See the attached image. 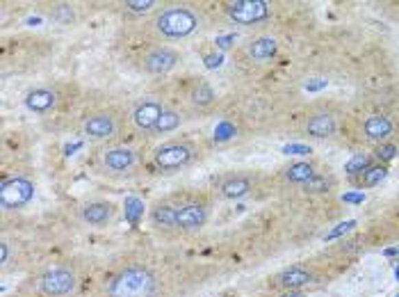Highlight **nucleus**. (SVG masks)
I'll list each match as a JSON object with an SVG mask.
<instances>
[{
  "instance_id": "e433bc0d",
  "label": "nucleus",
  "mask_w": 399,
  "mask_h": 297,
  "mask_svg": "<svg viewBox=\"0 0 399 297\" xmlns=\"http://www.w3.org/2000/svg\"><path fill=\"white\" fill-rule=\"evenodd\" d=\"M395 297H399V295H395Z\"/></svg>"
},
{
  "instance_id": "4468645a",
  "label": "nucleus",
  "mask_w": 399,
  "mask_h": 297,
  "mask_svg": "<svg viewBox=\"0 0 399 297\" xmlns=\"http://www.w3.org/2000/svg\"><path fill=\"white\" fill-rule=\"evenodd\" d=\"M335 128H338V121H335V117L331 112H326V110H319V112H313L311 117L306 119V126L304 130L308 135L317 137V140H324V137H331L335 133Z\"/></svg>"
},
{
  "instance_id": "c9c22d12",
  "label": "nucleus",
  "mask_w": 399,
  "mask_h": 297,
  "mask_svg": "<svg viewBox=\"0 0 399 297\" xmlns=\"http://www.w3.org/2000/svg\"><path fill=\"white\" fill-rule=\"evenodd\" d=\"M290 297H299V295H290Z\"/></svg>"
},
{
  "instance_id": "4be33fe9",
  "label": "nucleus",
  "mask_w": 399,
  "mask_h": 297,
  "mask_svg": "<svg viewBox=\"0 0 399 297\" xmlns=\"http://www.w3.org/2000/svg\"><path fill=\"white\" fill-rule=\"evenodd\" d=\"M386 174H388V169L383 167V165H370L363 174L352 178V181L359 185V188H374V185H379L383 178H386Z\"/></svg>"
},
{
  "instance_id": "393cba45",
  "label": "nucleus",
  "mask_w": 399,
  "mask_h": 297,
  "mask_svg": "<svg viewBox=\"0 0 399 297\" xmlns=\"http://www.w3.org/2000/svg\"><path fill=\"white\" fill-rule=\"evenodd\" d=\"M125 12H132V14H146V12H153L158 7V3H153V0H130V3H125Z\"/></svg>"
},
{
  "instance_id": "473e14b6",
  "label": "nucleus",
  "mask_w": 399,
  "mask_h": 297,
  "mask_svg": "<svg viewBox=\"0 0 399 297\" xmlns=\"http://www.w3.org/2000/svg\"><path fill=\"white\" fill-rule=\"evenodd\" d=\"M324 87H326V80H322V78H315L311 82H306L308 92H319V89H324Z\"/></svg>"
},
{
  "instance_id": "f257e3e1",
  "label": "nucleus",
  "mask_w": 399,
  "mask_h": 297,
  "mask_svg": "<svg viewBox=\"0 0 399 297\" xmlns=\"http://www.w3.org/2000/svg\"><path fill=\"white\" fill-rule=\"evenodd\" d=\"M158 277L146 265H130L117 272L108 284V297H153Z\"/></svg>"
},
{
  "instance_id": "6ab92c4d",
  "label": "nucleus",
  "mask_w": 399,
  "mask_h": 297,
  "mask_svg": "<svg viewBox=\"0 0 399 297\" xmlns=\"http://www.w3.org/2000/svg\"><path fill=\"white\" fill-rule=\"evenodd\" d=\"M313 281V274L308 268L304 265H292L288 268V270H283L281 274H278V279H276V284L281 286V288H301V286H306V284H311Z\"/></svg>"
},
{
  "instance_id": "412c9836",
  "label": "nucleus",
  "mask_w": 399,
  "mask_h": 297,
  "mask_svg": "<svg viewBox=\"0 0 399 297\" xmlns=\"http://www.w3.org/2000/svg\"><path fill=\"white\" fill-rule=\"evenodd\" d=\"M180 123H183V115H180V110H176V108H165V112L158 119L156 128H153L151 135H167V133H171V130H176Z\"/></svg>"
},
{
  "instance_id": "423d86ee",
  "label": "nucleus",
  "mask_w": 399,
  "mask_h": 297,
  "mask_svg": "<svg viewBox=\"0 0 399 297\" xmlns=\"http://www.w3.org/2000/svg\"><path fill=\"white\" fill-rule=\"evenodd\" d=\"M32 197H34V183L23 176L3 178V183H0V206H3V211L23 209V206L32 202Z\"/></svg>"
},
{
  "instance_id": "b1692460",
  "label": "nucleus",
  "mask_w": 399,
  "mask_h": 297,
  "mask_svg": "<svg viewBox=\"0 0 399 297\" xmlns=\"http://www.w3.org/2000/svg\"><path fill=\"white\" fill-rule=\"evenodd\" d=\"M367 167H370V156L367 154H354L352 161L345 165V171L352 178H356L359 174H363V171H365Z\"/></svg>"
},
{
  "instance_id": "cd10ccee",
  "label": "nucleus",
  "mask_w": 399,
  "mask_h": 297,
  "mask_svg": "<svg viewBox=\"0 0 399 297\" xmlns=\"http://www.w3.org/2000/svg\"><path fill=\"white\" fill-rule=\"evenodd\" d=\"M326 188H328L326 176H317V174H315L311 181L306 183V190H311V192H324Z\"/></svg>"
},
{
  "instance_id": "aec40b11",
  "label": "nucleus",
  "mask_w": 399,
  "mask_h": 297,
  "mask_svg": "<svg viewBox=\"0 0 399 297\" xmlns=\"http://www.w3.org/2000/svg\"><path fill=\"white\" fill-rule=\"evenodd\" d=\"M247 55H249V60H254V62L271 60L276 55V39H271V37H258V39H254L247 46Z\"/></svg>"
},
{
  "instance_id": "5701e85b",
  "label": "nucleus",
  "mask_w": 399,
  "mask_h": 297,
  "mask_svg": "<svg viewBox=\"0 0 399 297\" xmlns=\"http://www.w3.org/2000/svg\"><path fill=\"white\" fill-rule=\"evenodd\" d=\"M315 176V167L311 163H295V165H290L288 169H285V178L292 183H308L311 178Z\"/></svg>"
},
{
  "instance_id": "f704fd0d",
  "label": "nucleus",
  "mask_w": 399,
  "mask_h": 297,
  "mask_svg": "<svg viewBox=\"0 0 399 297\" xmlns=\"http://www.w3.org/2000/svg\"><path fill=\"white\" fill-rule=\"evenodd\" d=\"M395 277H397V279H399V268H397V272H395Z\"/></svg>"
},
{
  "instance_id": "2f4dec72",
  "label": "nucleus",
  "mask_w": 399,
  "mask_h": 297,
  "mask_svg": "<svg viewBox=\"0 0 399 297\" xmlns=\"http://www.w3.org/2000/svg\"><path fill=\"white\" fill-rule=\"evenodd\" d=\"M235 41V34H223V37H217V48H219V51H226V48H230V44H233Z\"/></svg>"
},
{
  "instance_id": "a211bd4d",
  "label": "nucleus",
  "mask_w": 399,
  "mask_h": 297,
  "mask_svg": "<svg viewBox=\"0 0 399 297\" xmlns=\"http://www.w3.org/2000/svg\"><path fill=\"white\" fill-rule=\"evenodd\" d=\"M249 190H251V178L242 174L226 176L219 183V195L223 199H240L244 195H249Z\"/></svg>"
},
{
  "instance_id": "f8f14e48",
  "label": "nucleus",
  "mask_w": 399,
  "mask_h": 297,
  "mask_svg": "<svg viewBox=\"0 0 399 297\" xmlns=\"http://www.w3.org/2000/svg\"><path fill=\"white\" fill-rule=\"evenodd\" d=\"M178 62H180V55L169 46H151L149 51H144L142 55V69L146 73H153V75L169 73Z\"/></svg>"
},
{
  "instance_id": "72a5a7b5",
  "label": "nucleus",
  "mask_w": 399,
  "mask_h": 297,
  "mask_svg": "<svg viewBox=\"0 0 399 297\" xmlns=\"http://www.w3.org/2000/svg\"><path fill=\"white\" fill-rule=\"evenodd\" d=\"M383 254H386V257H395V254H397V257H399V247H395V250H386Z\"/></svg>"
},
{
  "instance_id": "7c9ffc66",
  "label": "nucleus",
  "mask_w": 399,
  "mask_h": 297,
  "mask_svg": "<svg viewBox=\"0 0 399 297\" xmlns=\"http://www.w3.org/2000/svg\"><path fill=\"white\" fill-rule=\"evenodd\" d=\"M342 202H347V204H363V202H365V195H363V192H347V195H342Z\"/></svg>"
},
{
  "instance_id": "f3484780",
  "label": "nucleus",
  "mask_w": 399,
  "mask_h": 297,
  "mask_svg": "<svg viewBox=\"0 0 399 297\" xmlns=\"http://www.w3.org/2000/svg\"><path fill=\"white\" fill-rule=\"evenodd\" d=\"M114 204L110 202H92L87 204L85 209H82V219H85L87 224H94V226H103L112 222V217H114Z\"/></svg>"
},
{
  "instance_id": "dca6fc26",
  "label": "nucleus",
  "mask_w": 399,
  "mask_h": 297,
  "mask_svg": "<svg viewBox=\"0 0 399 297\" xmlns=\"http://www.w3.org/2000/svg\"><path fill=\"white\" fill-rule=\"evenodd\" d=\"M187 101H190V106L194 110H199V112H203V110H210L215 106L217 96L213 92V87L208 85L206 80H194L190 85V92H187Z\"/></svg>"
},
{
  "instance_id": "0eeeda50",
  "label": "nucleus",
  "mask_w": 399,
  "mask_h": 297,
  "mask_svg": "<svg viewBox=\"0 0 399 297\" xmlns=\"http://www.w3.org/2000/svg\"><path fill=\"white\" fill-rule=\"evenodd\" d=\"M165 103L162 99H156V96H146V99H139L130 110V123L137 133L151 135L153 128H156L158 119L165 112Z\"/></svg>"
},
{
  "instance_id": "2eb2a0df",
  "label": "nucleus",
  "mask_w": 399,
  "mask_h": 297,
  "mask_svg": "<svg viewBox=\"0 0 399 297\" xmlns=\"http://www.w3.org/2000/svg\"><path fill=\"white\" fill-rule=\"evenodd\" d=\"M58 106V92L51 87H37L32 92H27L25 96V108L30 112H37V115H46Z\"/></svg>"
},
{
  "instance_id": "bb28decb",
  "label": "nucleus",
  "mask_w": 399,
  "mask_h": 297,
  "mask_svg": "<svg viewBox=\"0 0 399 297\" xmlns=\"http://www.w3.org/2000/svg\"><path fill=\"white\" fill-rule=\"evenodd\" d=\"M354 226H356V219H347V222H340L333 231H328V233H326V240H335V238L345 236V233L352 231Z\"/></svg>"
},
{
  "instance_id": "9d476101",
  "label": "nucleus",
  "mask_w": 399,
  "mask_h": 297,
  "mask_svg": "<svg viewBox=\"0 0 399 297\" xmlns=\"http://www.w3.org/2000/svg\"><path fill=\"white\" fill-rule=\"evenodd\" d=\"M39 288H41V293L48 295V297L69 295L75 288V272L66 265L51 268V270H46L44 274H41Z\"/></svg>"
},
{
  "instance_id": "ddd939ff",
  "label": "nucleus",
  "mask_w": 399,
  "mask_h": 297,
  "mask_svg": "<svg viewBox=\"0 0 399 297\" xmlns=\"http://www.w3.org/2000/svg\"><path fill=\"white\" fill-rule=\"evenodd\" d=\"M393 130H395V123L386 115H372V117H367L365 123H363L365 140L374 142V144H386L388 137L393 135Z\"/></svg>"
},
{
  "instance_id": "a878e982",
  "label": "nucleus",
  "mask_w": 399,
  "mask_h": 297,
  "mask_svg": "<svg viewBox=\"0 0 399 297\" xmlns=\"http://www.w3.org/2000/svg\"><path fill=\"white\" fill-rule=\"evenodd\" d=\"M374 154H376V158H379V161L390 163V161H393V158L397 156V147H395V144H388V142H386V144H379Z\"/></svg>"
},
{
  "instance_id": "1a4fd4ad",
  "label": "nucleus",
  "mask_w": 399,
  "mask_h": 297,
  "mask_svg": "<svg viewBox=\"0 0 399 297\" xmlns=\"http://www.w3.org/2000/svg\"><path fill=\"white\" fill-rule=\"evenodd\" d=\"M208 215H210V206L203 199L185 195V202L178 213V233L199 231L201 226H206Z\"/></svg>"
},
{
  "instance_id": "f03ea898",
  "label": "nucleus",
  "mask_w": 399,
  "mask_h": 297,
  "mask_svg": "<svg viewBox=\"0 0 399 297\" xmlns=\"http://www.w3.org/2000/svg\"><path fill=\"white\" fill-rule=\"evenodd\" d=\"M199 27V16L190 7H167L151 21V30L162 39H185Z\"/></svg>"
},
{
  "instance_id": "c85d7f7f",
  "label": "nucleus",
  "mask_w": 399,
  "mask_h": 297,
  "mask_svg": "<svg viewBox=\"0 0 399 297\" xmlns=\"http://www.w3.org/2000/svg\"><path fill=\"white\" fill-rule=\"evenodd\" d=\"M283 154L285 156H308L311 154V147H306V144H288V147H283Z\"/></svg>"
},
{
  "instance_id": "9b49d317",
  "label": "nucleus",
  "mask_w": 399,
  "mask_h": 297,
  "mask_svg": "<svg viewBox=\"0 0 399 297\" xmlns=\"http://www.w3.org/2000/svg\"><path fill=\"white\" fill-rule=\"evenodd\" d=\"M226 14L240 25H254L269 16V5L265 0H235L226 5Z\"/></svg>"
},
{
  "instance_id": "20e7f679",
  "label": "nucleus",
  "mask_w": 399,
  "mask_h": 297,
  "mask_svg": "<svg viewBox=\"0 0 399 297\" xmlns=\"http://www.w3.org/2000/svg\"><path fill=\"white\" fill-rule=\"evenodd\" d=\"M183 202H185V197H180V195L158 199V202L151 206V213H149L153 229L162 231V233H178V213H180Z\"/></svg>"
},
{
  "instance_id": "c756f323",
  "label": "nucleus",
  "mask_w": 399,
  "mask_h": 297,
  "mask_svg": "<svg viewBox=\"0 0 399 297\" xmlns=\"http://www.w3.org/2000/svg\"><path fill=\"white\" fill-rule=\"evenodd\" d=\"M203 62H206V67H208V69H217V67H221L223 55H221V53H210V55H203Z\"/></svg>"
},
{
  "instance_id": "39448f33",
  "label": "nucleus",
  "mask_w": 399,
  "mask_h": 297,
  "mask_svg": "<svg viewBox=\"0 0 399 297\" xmlns=\"http://www.w3.org/2000/svg\"><path fill=\"white\" fill-rule=\"evenodd\" d=\"M101 169L105 174L117 176V178L130 176L139 169V156L132 149L110 147L101 154Z\"/></svg>"
},
{
  "instance_id": "6e6552de",
  "label": "nucleus",
  "mask_w": 399,
  "mask_h": 297,
  "mask_svg": "<svg viewBox=\"0 0 399 297\" xmlns=\"http://www.w3.org/2000/svg\"><path fill=\"white\" fill-rule=\"evenodd\" d=\"M85 135L94 142H108L112 137L119 135L121 130V119H119L117 110H99V112H92L85 119Z\"/></svg>"
},
{
  "instance_id": "7ed1b4c3",
  "label": "nucleus",
  "mask_w": 399,
  "mask_h": 297,
  "mask_svg": "<svg viewBox=\"0 0 399 297\" xmlns=\"http://www.w3.org/2000/svg\"><path fill=\"white\" fill-rule=\"evenodd\" d=\"M197 158V147L190 140H171L153 151V165L162 171L187 167Z\"/></svg>"
}]
</instances>
